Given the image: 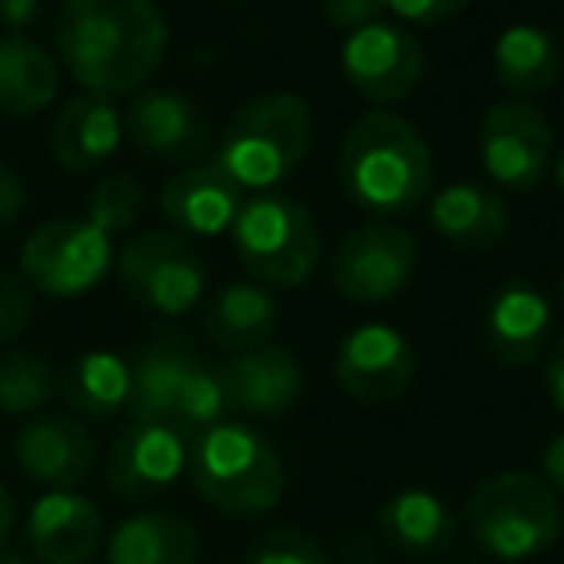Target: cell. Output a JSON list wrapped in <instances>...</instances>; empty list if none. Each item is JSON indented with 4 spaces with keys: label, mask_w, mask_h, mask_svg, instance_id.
<instances>
[{
    "label": "cell",
    "mask_w": 564,
    "mask_h": 564,
    "mask_svg": "<svg viewBox=\"0 0 564 564\" xmlns=\"http://www.w3.org/2000/svg\"><path fill=\"white\" fill-rule=\"evenodd\" d=\"M165 51L170 20L154 0H66L54 20V62L93 97L147 89Z\"/></svg>",
    "instance_id": "obj_1"
},
{
    "label": "cell",
    "mask_w": 564,
    "mask_h": 564,
    "mask_svg": "<svg viewBox=\"0 0 564 564\" xmlns=\"http://www.w3.org/2000/svg\"><path fill=\"white\" fill-rule=\"evenodd\" d=\"M338 185L377 224L419 212L434 185V158L411 119L377 108L346 131L338 147Z\"/></svg>",
    "instance_id": "obj_2"
},
{
    "label": "cell",
    "mask_w": 564,
    "mask_h": 564,
    "mask_svg": "<svg viewBox=\"0 0 564 564\" xmlns=\"http://www.w3.org/2000/svg\"><path fill=\"white\" fill-rule=\"evenodd\" d=\"M460 522L480 557L491 564H530L557 545L564 507L538 473L507 468L468 491Z\"/></svg>",
    "instance_id": "obj_3"
},
{
    "label": "cell",
    "mask_w": 564,
    "mask_h": 564,
    "mask_svg": "<svg viewBox=\"0 0 564 564\" xmlns=\"http://www.w3.org/2000/svg\"><path fill=\"white\" fill-rule=\"evenodd\" d=\"M188 480L196 496L230 519H261L284 496V460L250 423H216L188 442Z\"/></svg>",
    "instance_id": "obj_4"
},
{
    "label": "cell",
    "mask_w": 564,
    "mask_h": 564,
    "mask_svg": "<svg viewBox=\"0 0 564 564\" xmlns=\"http://www.w3.org/2000/svg\"><path fill=\"white\" fill-rule=\"evenodd\" d=\"M315 139V116L296 93H261L246 100L216 147L212 162L250 193H269L284 185L304 165Z\"/></svg>",
    "instance_id": "obj_5"
},
{
    "label": "cell",
    "mask_w": 564,
    "mask_h": 564,
    "mask_svg": "<svg viewBox=\"0 0 564 564\" xmlns=\"http://www.w3.org/2000/svg\"><path fill=\"white\" fill-rule=\"evenodd\" d=\"M230 242L261 289H304L323 261V238L315 216L300 200L281 193H261L238 208Z\"/></svg>",
    "instance_id": "obj_6"
},
{
    "label": "cell",
    "mask_w": 564,
    "mask_h": 564,
    "mask_svg": "<svg viewBox=\"0 0 564 564\" xmlns=\"http://www.w3.org/2000/svg\"><path fill=\"white\" fill-rule=\"evenodd\" d=\"M116 276L131 304L165 319L188 315L208 292V265L173 230H142L127 238L116 253Z\"/></svg>",
    "instance_id": "obj_7"
},
{
    "label": "cell",
    "mask_w": 564,
    "mask_h": 564,
    "mask_svg": "<svg viewBox=\"0 0 564 564\" xmlns=\"http://www.w3.org/2000/svg\"><path fill=\"white\" fill-rule=\"evenodd\" d=\"M116 269V238L89 219H51L20 246L23 284L51 300H74L93 292Z\"/></svg>",
    "instance_id": "obj_8"
},
{
    "label": "cell",
    "mask_w": 564,
    "mask_h": 564,
    "mask_svg": "<svg viewBox=\"0 0 564 564\" xmlns=\"http://www.w3.org/2000/svg\"><path fill=\"white\" fill-rule=\"evenodd\" d=\"M419 273V238L395 224L354 227L330 253V284L346 304L377 307L408 292Z\"/></svg>",
    "instance_id": "obj_9"
},
{
    "label": "cell",
    "mask_w": 564,
    "mask_h": 564,
    "mask_svg": "<svg viewBox=\"0 0 564 564\" xmlns=\"http://www.w3.org/2000/svg\"><path fill=\"white\" fill-rule=\"evenodd\" d=\"M341 74L349 89L377 108L400 105L423 85L426 46L411 28L395 20H372L349 31L341 43Z\"/></svg>",
    "instance_id": "obj_10"
},
{
    "label": "cell",
    "mask_w": 564,
    "mask_h": 564,
    "mask_svg": "<svg viewBox=\"0 0 564 564\" xmlns=\"http://www.w3.org/2000/svg\"><path fill=\"white\" fill-rule=\"evenodd\" d=\"M557 134L542 108L499 100L480 123V170L503 193H534L550 177Z\"/></svg>",
    "instance_id": "obj_11"
},
{
    "label": "cell",
    "mask_w": 564,
    "mask_h": 564,
    "mask_svg": "<svg viewBox=\"0 0 564 564\" xmlns=\"http://www.w3.org/2000/svg\"><path fill=\"white\" fill-rule=\"evenodd\" d=\"M415 372V346L388 323H361L335 349V384L361 408H384L400 400Z\"/></svg>",
    "instance_id": "obj_12"
},
{
    "label": "cell",
    "mask_w": 564,
    "mask_h": 564,
    "mask_svg": "<svg viewBox=\"0 0 564 564\" xmlns=\"http://www.w3.org/2000/svg\"><path fill=\"white\" fill-rule=\"evenodd\" d=\"M188 442L170 423H131L108 449V488L131 503L165 496L188 473Z\"/></svg>",
    "instance_id": "obj_13"
},
{
    "label": "cell",
    "mask_w": 564,
    "mask_h": 564,
    "mask_svg": "<svg viewBox=\"0 0 564 564\" xmlns=\"http://www.w3.org/2000/svg\"><path fill=\"white\" fill-rule=\"evenodd\" d=\"M553 338V307L538 284L514 281L499 284L480 312V346L503 369H530L542 361Z\"/></svg>",
    "instance_id": "obj_14"
},
{
    "label": "cell",
    "mask_w": 564,
    "mask_h": 564,
    "mask_svg": "<svg viewBox=\"0 0 564 564\" xmlns=\"http://www.w3.org/2000/svg\"><path fill=\"white\" fill-rule=\"evenodd\" d=\"M227 411L246 419H284L304 395V365L289 346H258L219 365Z\"/></svg>",
    "instance_id": "obj_15"
},
{
    "label": "cell",
    "mask_w": 564,
    "mask_h": 564,
    "mask_svg": "<svg viewBox=\"0 0 564 564\" xmlns=\"http://www.w3.org/2000/svg\"><path fill=\"white\" fill-rule=\"evenodd\" d=\"M15 465L31 484L51 491H74L93 476L97 438L74 415H35L15 434Z\"/></svg>",
    "instance_id": "obj_16"
},
{
    "label": "cell",
    "mask_w": 564,
    "mask_h": 564,
    "mask_svg": "<svg viewBox=\"0 0 564 564\" xmlns=\"http://www.w3.org/2000/svg\"><path fill=\"white\" fill-rule=\"evenodd\" d=\"M134 150L158 162H193L212 142L208 119L193 97L177 89H139L123 116Z\"/></svg>",
    "instance_id": "obj_17"
},
{
    "label": "cell",
    "mask_w": 564,
    "mask_h": 564,
    "mask_svg": "<svg viewBox=\"0 0 564 564\" xmlns=\"http://www.w3.org/2000/svg\"><path fill=\"white\" fill-rule=\"evenodd\" d=\"M246 204L242 188L216 162H193L162 185L158 208L181 238H216L230 230L238 208Z\"/></svg>",
    "instance_id": "obj_18"
},
{
    "label": "cell",
    "mask_w": 564,
    "mask_h": 564,
    "mask_svg": "<svg viewBox=\"0 0 564 564\" xmlns=\"http://www.w3.org/2000/svg\"><path fill=\"white\" fill-rule=\"evenodd\" d=\"M105 538L100 507L77 491H46L28 511V545L43 564H85Z\"/></svg>",
    "instance_id": "obj_19"
},
{
    "label": "cell",
    "mask_w": 564,
    "mask_h": 564,
    "mask_svg": "<svg viewBox=\"0 0 564 564\" xmlns=\"http://www.w3.org/2000/svg\"><path fill=\"white\" fill-rule=\"evenodd\" d=\"M434 235L449 242L453 250L484 253L496 250L507 235H511V208L499 193L476 185V181H453L438 188L426 208Z\"/></svg>",
    "instance_id": "obj_20"
},
{
    "label": "cell",
    "mask_w": 564,
    "mask_h": 564,
    "mask_svg": "<svg viewBox=\"0 0 564 564\" xmlns=\"http://www.w3.org/2000/svg\"><path fill=\"white\" fill-rule=\"evenodd\" d=\"M123 142V112L116 100L77 93L66 100L51 127V158L69 173H93L108 162Z\"/></svg>",
    "instance_id": "obj_21"
},
{
    "label": "cell",
    "mask_w": 564,
    "mask_h": 564,
    "mask_svg": "<svg viewBox=\"0 0 564 564\" xmlns=\"http://www.w3.org/2000/svg\"><path fill=\"white\" fill-rule=\"evenodd\" d=\"M377 527L384 542L403 557H442L457 542V514L438 491L400 488L380 503Z\"/></svg>",
    "instance_id": "obj_22"
},
{
    "label": "cell",
    "mask_w": 564,
    "mask_h": 564,
    "mask_svg": "<svg viewBox=\"0 0 564 564\" xmlns=\"http://www.w3.org/2000/svg\"><path fill=\"white\" fill-rule=\"evenodd\" d=\"M276 327H281V304L273 292L253 281H230L204 304V335L230 357L269 346Z\"/></svg>",
    "instance_id": "obj_23"
},
{
    "label": "cell",
    "mask_w": 564,
    "mask_h": 564,
    "mask_svg": "<svg viewBox=\"0 0 564 564\" xmlns=\"http://www.w3.org/2000/svg\"><path fill=\"white\" fill-rule=\"evenodd\" d=\"M200 530L173 511H139L105 538L108 564H196Z\"/></svg>",
    "instance_id": "obj_24"
},
{
    "label": "cell",
    "mask_w": 564,
    "mask_h": 564,
    "mask_svg": "<svg viewBox=\"0 0 564 564\" xmlns=\"http://www.w3.org/2000/svg\"><path fill=\"white\" fill-rule=\"evenodd\" d=\"M561 46L553 43L550 31L534 28V23H511L499 31L496 46H491V74H496L499 89L511 93V100H534L545 97L553 85L561 82Z\"/></svg>",
    "instance_id": "obj_25"
},
{
    "label": "cell",
    "mask_w": 564,
    "mask_h": 564,
    "mask_svg": "<svg viewBox=\"0 0 564 564\" xmlns=\"http://www.w3.org/2000/svg\"><path fill=\"white\" fill-rule=\"evenodd\" d=\"M196 361H200V354H193L181 338H150L131 361V403H127V415L134 423H170L177 392Z\"/></svg>",
    "instance_id": "obj_26"
},
{
    "label": "cell",
    "mask_w": 564,
    "mask_h": 564,
    "mask_svg": "<svg viewBox=\"0 0 564 564\" xmlns=\"http://www.w3.org/2000/svg\"><path fill=\"white\" fill-rule=\"evenodd\" d=\"M62 69L43 43L28 35L0 39V112L31 119L58 100Z\"/></svg>",
    "instance_id": "obj_27"
},
{
    "label": "cell",
    "mask_w": 564,
    "mask_h": 564,
    "mask_svg": "<svg viewBox=\"0 0 564 564\" xmlns=\"http://www.w3.org/2000/svg\"><path fill=\"white\" fill-rule=\"evenodd\" d=\"M58 395L85 419L123 415L131 403V361L116 349H89L58 372Z\"/></svg>",
    "instance_id": "obj_28"
},
{
    "label": "cell",
    "mask_w": 564,
    "mask_h": 564,
    "mask_svg": "<svg viewBox=\"0 0 564 564\" xmlns=\"http://www.w3.org/2000/svg\"><path fill=\"white\" fill-rule=\"evenodd\" d=\"M58 395V372L46 357L28 349H8L0 357V415L35 419Z\"/></svg>",
    "instance_id": "obj_29"
},
{
    "label": "cell",
    "mask_w": 564,
    "mask_h": 564,
    "mask_svg": "<svg viewBox=\"0 0 564 564\" xmlns=\"http://www.w3.org/2000/svg\"><path fill=\"white\" fill-rule=\"evenodd\" d=\"M142 185L131 177V173H108V177L97 181V188L89 193V204H85V219L97 224L108 238L127 235L142 216Z\"/></svg>",
    "instance_id": "obj_30"
},
{
    "label": "cell",
    "mask_w": 564,
    "mask_h": 564,
    "mask_svg": "<svg viewBox=\"0 0 564 564\" xmlns=\"http://www.w3.org/2000/svg\"><path fill=\"white\" fill-rule=\"evenodd\" d=\"M246 564H330L327 550L296 527H273L250 545Z\"/></svg>",
    "instance_id": "obj_31"
},
{
    "label": "cell",
    "mask_w": 564,
    "mask_h": 564,
    "mask_svg": "<svg viewBox=\"0 0 564 564\" xmlns=\"http://www.w3.org/2000/svg\"><path fill=\"white\" fill-rule=\"evenodd\" d=\"M35 319V304H31V289L15 273L0 269V346L15 341Z\"/></svg>",
    "instance_id": "obj_32"
},
{
    "label": "cell",
    "mask_w": 564,
    "mask_h": 564,
    "mask_svg": "<svg viewBox=\"0 0 564 564\" xmlns=\"http://www.w3.org/2000/svg\"><path fill=\"white\" fill-rule=\"evenodd\" d=\"M473 0H384V12L403 28H438L460 15Z\"/></svg>",
    "instance_id": "obj_33"
},
{
    "label": "cell",
    "mask_w": 564,
    "mask_h": 564,
    "mask_svg": "<svg viewBox=\"0 0 564 564\" xmlns=\"http://www.w3.org/2000/svg\"><path fill=\"white\" fill-rule=\"evenodd\" d=\"M327 23H335L338 31H357L372 20H384V0H319Z\"/></svg>",
    "instance_id": "obj_34"
},
{
    "label": "cell",
    "mask_w": 564,
    "mask_h": 564,
    "mask_svg": "<svg viewBox=\"0 0 564 564\" xmlns=\"http://www.w3.org/2000/svg\"><path fill=\"white\" fill-rule=\"evenodd\" d=\"M23 204H28V188H23L20 173H15L12 165L0 162V230L12 227L15 219H20Z\"/></svg>",
    "instance_id": "obj_35"
},
{
    "label": "cell",
    "mask_w": 564,
    "mask_h": 564,
    "mask_svg": "<svg viewBox=\"0 0 564 564\" xmlns=\"http://www.w3.org/2000/svg\"><path fill=\"white\" fill-rule=\"evenodd\" d=\"M542 384H545V395H550V403L564 415V335L557 341H550V349H545L542 357Z\"/></svg>",
    "instance_id": "obj_36"
},
{
    "label": "cell",
    "mask_w": 564,
    "mask_h": 564,
    "mask_svg": "<svg viewBox=\"0 0 564 564\" xmlns=\"http://www.w3.org/2000/svg\"><path fill=\"white\" fill-rule=\"evenodd\" d=\"M538 468H542L538 476H542L557 496H564V431L545 442L542 457H538Z\"/></svg>",
    "instance_id": "obj_37"
},
{
    "label": "cell",
    "mask_w": 564,
    "mask_h": 564,
    "mask_svg": "<svg viewBox=\"0 0 564 564\" xmlns=\"http://www.w3.org/2000/svg\"><path fill=\"white\" fill-rule=\"evenodd\" d=\"M39 12H43V0H0V23L12 35H23L39 20Z\"/></svg>",
    "instance_id": "obj_38"
},
{
    "label": "cell",
    "mask_w": 564,
    "mask_h": 564,
    "mask_svg": "<svg viewBox=\"0 0 564 564\" xmlns=\"http://www.w3.org/2000/svg\"><path fill=\"white\" fill-rule=\"evenodd\" d=\"M12 522H15V499H12V491L0 484V550H4L8 538H12Z\"/></svg>",
    "instance_id": "obj_39"
},
{
    "label": "cell",
    "mask_w": 564,
    "mask_h": 564,
    "mask_svg": "<svg viewBox=\"0 0 564 564\" xmlns=\"http://www.w3.org/2000/svg\"><path fill=\"white\" fill-rule=\"evenodd\" d=\"M550 170H553V185H557L561 193H564V147L557 150V154H553V165H550Z\"/></svg>",
    "instance_id": "obj_40"
},
{
    "label": "cell",
    "mask_w": 564,
    "mask_h": 564,
    "mask_svg": "<svg viewBox=\"0 0 564 564\" xmlns=\"http://www.w3.org/2000/svg\"><path fill=\"white\" fill-rule=\"evenodd\" d=\"M449 564H491V561L480 557V553H460V557H453Z\"/></svg>",
    "instance_id": "obj_41"
},
{
    "label": "cell",
    "mask_w": 564,
    "mask_h": 564,
    "mask_svg": "<svg viewBox=\"0 0 564 564\" xmlns=\"http://www.w3.org/2000/svg\"><path fill=\"white\" fill-rule=\"evenodd\" d=\"M0 564H28V561H20V557H0Z\"/></svg>",
    "instance_id": "obj_42"
},
{
    "label": "cell",
    "mask_w": 564,
    "mask_h": 564,
    "mask_svg": "<svg viewBox=\"0 0 564 564\" xmlns=\"http://www.w3.org/2000/svg\"><path fill=\"white\" fill-rule=\"evenodd\" d=\"M557 289H561V300H564V273H561V284H557Z\"/></svg>",
    "instance_id": "obj_43"
}]
</instances>
